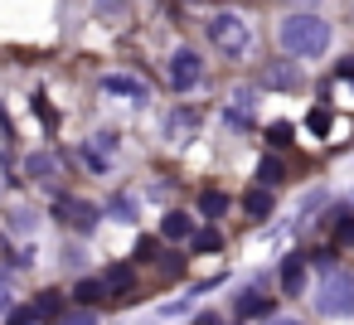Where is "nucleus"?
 Instances as JSON below:
<instances>
[{"label": "nucleus", "mask_w": 354, "mask_h": 325, "mask_svg": "<svg viewBox=\"0 0 354 325\" xmlns=\"http://www.w3.org/2000/svg\"><path fill=\"white\" fill-rule=\"evenodd\" d=\"M209 35H214V44H218L223 54H248V25H243L238 15H214Z\"/></svg>", "instance_id": "nucleus-3"}, {"label": "nucleus", "mask_w": 354, "mask_h": 325, "mask_svg": "<svg viewBox=\"0 0 354 325\" xmlns=\"http://www.w3.org/2000/svg\"><path fill=\"white\" fill-rule=\"evenodd\" d=\"M281 175H286V170H281V160H277V156H267V160L257 165V180H262V185H281Z\"/></svg>", "instance_id": "nucleus-11"}, {"label": "nucleus", "mask_w": 354, "mask_h": 325, "mask_svg": "<svg viewBox=\"0 0 354 325\" xmlns=\"http://www.w3.org/2000/svg\"><path fill=\"white\" fill-rule=\"evenodd\" d=\"M267 136H272V141H277V146H281V141H291V127H286V122H277V127H272V131H267Z\"/></svg>", "instance_id": "nucleus-21"}, {"label": "nucleus", "mask_w": 354, "mask_h": 325, "mask_svg": "<svg viewBox=\"0 0 354 325\" xmlns=\"http://www.w3.org/2000/svg\"><path fill=\"white\" fill-rule=\"evenodd\" d=\"M199 73H204V68H199V54H194V49H175V59H170V83L185 93V88L199 83Z\"/></svg>", "instance_id": "nucleus-4"}, {"label": "nucleus", "mask_w": 354, "mask_h": 325, "mask_svg": "<svg viewBox=\"0 0 354 325\" xmlns=\"http://www.w3.org/2000/svg\"><path fill=\"white\" fill-rule=\"evenodd\" d=\"M59 214H64L73 228H83V233L97 223V204H83V199H64V204H59Z\"/></svg>", "instance_id": "nucleus-6"}, {"label": "nucleus", "mask_w": 354, "mask_h": 325, "mask_svg": "<svg viewBox=\"0 0 354 325\" xmlns=\"http://www.w3.org/2000/svg\"><path fill=\"white\" fill-rule=\"evenodd\" d=\"M199 209H204V214H209V219H218V214H223V209H228V199H223V194H218V189H209V194H199Z\"/></svg>", "instance_id": "nucleus-14"}, {"label": "nucleus", "mask_w": 354, "mask_h": 325, "mask_svg": "<svg viewBox=\"0 0 354 325\" xmlns=\"http://www.w3.org/2000/svg\"><path fill=\"white\" fill-rule=\"evenodd\" d=\"M277 39H281V49H286L291 59H320V54L330 49V25H325V15H315V10H291V15L281 20Z\"/></svg>", "instance_id": "nucleus-1"}, {"label": "nucleus", "mask_w": 354, "mask_h": 325, "mask_svg": "<svg viewBox=\"0 0 354 325\" xmlns=\"http://www.w3.org/2000/svg\"><path fill=\"white\" fill-rule=\"evenodd\" d=\"M243 204H248V214H252V219H262V214H272V194H267V189H252V194H248Z\"/></svg>", "instance_id": "nucleus-12"}, {"label": "nucleus", "mask_w": 354, "mask_h": 325, "mask_svg": "<svg viewBox=\"0 0 354 325\" xmlns=\"http://www.w3.org/2000/svg\"><path fill=\"white\" fill-rule=\"evenodd\" d=\"M315 310H320V315H354V272H339V267H330V272L320 277Z\"/></svg>", "instance_id": "nucleus-2"}, {"label": "nucleus", "mask_w": 354, "mask_h": 325, "mask_svg": "<svg viewBox=\"0 0 354 325\" xmlns=\"http://www.w3.org/2000/svg\"><path fill=\"white\" fill-rule=\"evenodd\" d=\"M330 127V112H310V131H325Z\"/></svg>", "instance_id": "nucleus-25"}, {"label": "nucleus", "mask_w": 354, "mask_h": 325, "mask_svg": "<svg viewBox=\"0 0 354 325\" xmlns=\"http://www.w3.org/2000/svg\"><path fill=\"white\" fill-rule=\"evenodd\" d=\"M339 78H354V59H339Z\"/></svg>", "instance_id": "nucleus-26"}, {"label": "nucleus", "mask_w": 354, "mask_h": 325, "mask_svg": "<svg viewBox=\"0 0 354 325\" xmlns=\"http://www.w3.org/2000/svg\"><path fill=\"white\" fill-rule=\"evenodd\" d=\"M78 296H83V301H102V296H107V281H93V277H88V281H78Z\"/></svg>", "instance_id": "nucleus-16"}, {"label": "nucleus", "mask_w": 354, "mask_h": 325, "mask_svg": "<svg viewBox=\"0 0 354 325\" xmlns=\"http://www.w3.org/2000/svg\"><path fill=\"white\" fill-rule=\"evenodd\" d=\"M301 286H306V257L296 252V257L281 262V291L286 296H301Z\"/></svg>", "instance_id": "nucleus-7"}, {"label": "nucleus", "mask_w": 354, "mask_h": 325, "mask_svg": "<svg viewBox=\"0 0 354 325\" xmlns=\"http://www.w3.org/2000/svg\"><path fill=\"white\" fill-rule=\"evenodd\" d=\"M335 243H354V214H339L335 219Z\"/></svg>", "instance_id": "nucleus-17"}, {"label": "nucleus", "mask_w": 354, "mask_h": 325, "mask_svg": "<svg viewBox=\"0 0 354 325\" xmlns=\"http://www.w3.org/2000/svg\"><path fill=\"white\" fill-rule=\"evenodd\" d=\"M0 315H10V286H6V277H0Z\"/></svg>", "instance_id": "nucleus-24"}, {"label": "nucleus", "mask_w": 354, "mask_h": 325, "mask_svg": "<svg viewBox=\"0 0 354 325\" xmlns=\"http://www.w3.org/2000/svg\"><path fill=\"white\" fill-rule=\"evenodd\" d=\"M59 325H97V315H93V310H73V315H64Z\"/></svg>", "instance_id": "nucleus-20"}, {"label": "nucleus", "mask_w": 354, "mask_h": 325, "mask_svg": "<svg viewBox=\"0 0 354 325\" xmlns=\"http://www.w3.org/2000/svg\"><path fill=\"white\" fill-rule=\"evenodd\" d=\"M35 223H39V219H35L30 209H15V214H10V228H15V233H35Z\"/></svg>", "instance_id": "nucleus-15"}, {"label": "nucleus", "mask_w": 354, "mask_h": 325, "mask_svg": "<svg viewBox=\"0 0 354 325\" xmlns=\"http://www.w3.org/2000/svg\"><path fill=\"white\" fill-rule=\"evenodd\" d=\"M267 83H272V88H296V73H291V68H272Z\"/></svg>", "instance_id": "nucleus-18"}, {"label": "nucleus", "mask_w": 354, "mask_h": 325, "mask_svg": "<svg viewBox=\"0 0 354 325\" xmlns=\"http://www.w3.org/2000/svg\"><path fill=\"white\" fill-rule=\"evenodd\" d=\"M35 320H39L35 310H10V325H35Z\"/></svg>", "instance_id": "nucleus-23"}, {"label": "nucleus", "mask_w": 354, "mask_h": 325, "mask_svg": "<svg viewBox=\"0 0 354 325\" xmlns=\"http://www.w3.org/2000/svg\"><path fill=\"white\" fill-rule=\"evenodd\" d=\"M267 310H272V296H262L257 286H248V291L238 296V315H243V320H248V315H267Z\"/></svg>", "instance_id": "nucleus-8"}, {"label": "nucleus", "mask_w": 354, "mask_h": 325, "mask_svg": "<svg viewBox=\"0 0 354 325\" xmlns=\"http://www.w3.org/2000/svg\"><path fill=\"white\" fill-rule=\"evenodd\" d=\"M30 170H35V175H49V170H54V160H49V156H35V160H30Z\"/></svg>", "instance_id": "nucleus-22"}, {"label": "nucleus", "mask_w": 354, "mask_h": 325, "mask_svg": "<svg viewBox=\"0 0 354 325\" xmlns=\"http://www.w3.org/2000/svg\"><path fill=\"white\" fill-rule=\"evenodd\" d=\"M59 310H64V296H59V291H44V296L35 301V315H39V320H54Z\"/></svg>", "instance_id": "nucleus-10"}, {"label": "nucleus", "mask_w": 354, "mask_h": 325, "mask_svg": "<svg viewBox=\"0 0 354 325\" xmlns=\"http://www.w3.org/2000/svg\"><path fill=\"white\" fill-rule=\"evenodd\" d=\"M272 325H301V320H286V315H281V320H272Z\"/></svg>", "instance_id": "nucleus-27"}, {"label": "nucleus", "mask_w": 354, "mask_h": 325, "mask_svg": "<svg viewBox=\"0 0 354 325\" xmlns=\"http://www.w3.org/2000/svg\"><path fill=\"white\" fill-rule=\"evenodd\" d=\"M194 248H199V252H214V248H218V233H214V228L194 233Z\"/></svg>", "instance_id": "nucleus-19"}, {"label": "nucleus", "mask_w": 354, "mask_h": 325, "mask_svg": "<svg viewBox=\"0 0 354 325\" xmlns=\"http://www.w3.org/2000/svg\"><path fill=\"white\" fill-rule=\"evenodd\" d=\"M102 281H107V291H131V281H136V277H131V267H112Z\"/></svg>", "instance_id": "nucleus-13"}, {"label": "nucleus", "mask_w": 354, "mask_h": 325, "mask_svg": "<svg viewBox=\"0 0 354 325\" xmlns=\"http://www.w3.org/2000/svg\"><path fill=\"white\" fill-rule=\"evenodd\" d=\"M102 93L131 98V102H151V88H146L141 78H127V73H107V78H102Z\"/></svg>", "instance_id": "nucleus-5"}, {"label": "nucleus", "mask_w": 354, "mask_h": 325, "mask_svg": "<svg viewBox=\"0 0 354 325\" xmlns=\"http://www.w3.org/2000/svg\"><path fill=\"white\" fill-rule=\"evenodd\" d=\"M160 233H165L170 243H180V238H189V233H194V219H189V214H165Z\"/></svg>", "instance_id": "nucleus-9"}]
</instances>
